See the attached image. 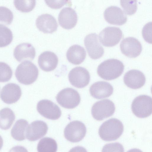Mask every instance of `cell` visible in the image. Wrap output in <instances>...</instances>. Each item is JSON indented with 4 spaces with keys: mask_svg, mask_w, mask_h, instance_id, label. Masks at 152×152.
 I'll return each instance as SVG.
<instances>
[{
    "mask_svg": "<svg viewBox=\"0 0 152 152\" xmlns=\"http://www.w3.org/2000/svg\"><path fill=\"white\" fill-rule=\"evenodd\" d=\"M124 69L123 63L116 59H110L101 63L98 66L97 73L102 79L111 80L119 77Z\"/></svg>",
    "mask_w": 152,
    "mask_h": 152,
    "instance_id": "6da1fadb",
    "label": "cell"
},
{
    "mask_svg": "<svg viewBox=\"0 0 152 152\" xmlns=\"http://www.w3.org/2000/svg\"><path fill=\"white\" fill-rule=\"evenodd\" d=\"M124 129L123 125L121 121L116 118H112L103 123L98 133L102 140L112 141L118 139L122 134Z\"/></svg>",
    "mask_w": 152,
    "mask_h": 152,
    "instance_id": "7a4b0ae2",
    "label": "cell"
},
{
    "mask_svg": "<svg viewBox=\"0 0 152 152\" xmlns=\"http://www.w3.org/2000/svg\"><path fill=\"white\" fill-rule=\"evenodd\" d=\"M15 74L19 82L24 85H29L37 80L39 71L34 64L30 61L26 60L18 65Z\"/></svg>",
    "mask_w": 152,
    "mask_h": 152,
    "instance_id": "3957f363",
    "label": "cell"
},
{
    "mask_svg": "<svg viewBox=\"0 0 152 152\" xmlns=\"http://www.w3.org/2000/svg\"><path fill=\"white\" fill-rule=\"evenodd\" d=\"M152 100L150 96L141 95L137 97L132 104L133 113L137 117L144 118L150 115L152 111Z\"/></svg>",
    "mask_w": 152,
    "mask_h": 152,
    "instance_id": "277c9868",
    "label": "cell"
},
{
    "mask_svg": "<svg viewBox=\"0 0 152 152\" xmlns=\"http://www.w3.org/2000/svg\"><path fill=\"white\" fill-rule=\"evenodd\" d=\"M58 103L62 107L67 109H73L77 106L80 101V97L76 90L69 88L62 90L56 97Z\"/></svg>",
    "mask_w": 152,
    "mask_h": 152,
    "instance_id": "5b68a950",
    "label": "cell"
},
{
    "mask_svg": "<svg viewBox=\"0 0 152 152\" xmlns=\"http://www.w3.org/2000/svg\"><path fill=\"white\" fill-rule=\"evenodd\" d=\"M115 110L113 102L108 99L97 102L93 105L91 113L96 120L101 121L112 115Z\"/></svg>",
    "mask_w": 152,
    "mask_h": 152,
    "instance_id": "8992f818",
    "label": "cell"
},
{
    "mask_svg": "<svg viewBox=\"0 0 152 152\" xmlns=\"http://www.w3.org/2000/svg\"><path fill=\"white\" fill-rule=\"evenodd\" d=\"M86 128L85 124L78 121L70 122L65 127L64 134L65 138L73 142H79L85 137Z\"/></svg>",
    "mask_w": 152,
    "mask_h": 152,
    "instance_id": "52a82bcc",
    "label": "cell"
},
{
    "mask_svg": "<svg viewBox=\"0 0 152 152\" xmlns=\"http://www.w3.org/2000/svg\"><path fill=\"white\" fill-rule=\"evenodd\" d=\"M122 37V32L119 28L108 26L104 28L99 33V39L103 46L113 47L118 43Z\"/></svg>",
    "mask_w": 152,
    "mask_h": 152,
    "instance_id": "ba28073f",
    "label": "cell"
},
{
    "mask_svg": "<svg viewBox=\"0 0 152 152\" xmlns=\"http://www.w3.org/2000/svg\"><path fill=\"white\" fill-rule=\"evenodd\" d=\"M88 71L85 68L80 66L72 69L68 75V78L71 84L78 88H82L88 84L90 80Z\"/></svg>",
    "mask_w": 152,
    "mask_h": 152,
    "instance_id": "9c48e42d",
    "label": "cell"
},
{
    "mask_svg": "<svg viewBox=\"0 0 152 152\" xmlns=\"http://www.w3.org/2000/svg\"><path fill=\"white\" fill-rule=\"evenodd\" d=\"M37 110L42 116L52 120L58 119L61 114L59 107L51 101L47 99L39 101L37 104Z\"/></svg>",
    "mask_w": 152,
    "mask_h": 152,
    "instance_id": "30bf717a",
    "label": "cell"
},
{
    "mask_svg": "<svg viewBox=\"0 0 152 152\" xmlns=\"http://www.w3.org/2000/svg\"><path fill=\"white\" fill-rule=\"evenodd\" d=\"M84 43L89 56L92 59H96L101 57L104 53V49L99 42L98 35L95 33L86 35Z\"/></svg>",
    "mask_w": 152,
    "mask_h": 152,
    "instance_id": "8fae6325",
    "label": "cell"
},
{
    "mask_svg": "<svg viewBox=\"0 0 152 152\" xmlns=\"http://www.w3.org/2000/svg\"><path fill=\"white\" fill-rule=\"evenodd\" d=\"M120 48L123 54L131 58H134L139 56L142 50L140 41L132 37L123 39L120 43Z\"/></svg>",
    "mask_w": 152,
    "mask_h": 152,
    "instance_id": "7c38bea8",
    "label": "cell"
},
{
    "mask_svg": "<svg viewBox=\"0 0 152 152\" xmlns=\"http://www.w3.org/2000/svg\"><path fill=\"white\" fill-rule=\"evenodd\" d=\"M48 127L44 121L37 120L28 126L26 132V137L29 140L36 141L44 136L47 133Z\"/></svg>",
    "mask_w": 152,
    "mask_h": 152,
    "instance_id": "4fadbf2b",
    "label": "cell"
},
{
    "mask_svg": "<svg viewBox=\"0 0 152 152\" xmlns=\"http://www.w3.org/2000/svg\"><path fill=\"white\" fill-rule=\"evenodd\" d=\"M21 90L17 84L10 83L5 85L2 88L0 94L2 100L7 104L16 102L20 98Z\"/></svg>",
    "mask_w": 152,
    "mask_h": 152,
    "instance_id": "5bb4252c",
    "label": "cell"
},
{
    "mask_svg": "<svg viewBox=\"0 0 152 152\" xmlns=\"http://www.w3.org/2000/svg\"><path fill=\"white\" fill-rule=\"evenodd\" d=\"M105 20L109 23L117 25H122L127 20L124 12L120 7L111 6L107 8L104 12Z\"/></svg>",
    "mask_w": 152,
    "mask_h": 152,
    "instance_id": "9a60e30c",
    "label": "cell"
},
{
    "mask_svg": "<svg viewBox=\"0 0 152 152\" xmlns=\"http://www.w3.org/2000/svg\"><path fill=\"white\" fill-rule=\"evenodd\" d=\"M58 21L62 28L71 29L76 24L77 21V14L75 11L71 7H64L59 14Z\"/></svg>",
    "mask_w": 152,
    "mask_h": 152,
    "instance_id": "2e32d148",
    "label": "cell"
},
{
    "mask_svg": "<svg viewBox=\"0 0 152 152\" xmlns=\"http://www.w3.org/2000/svg\"><path fill=\"white\" fill-rule=\"evenodd\" d=\"M36 24L38 29L45 33H52L57 30L58 24L55 18L48 14H42L37 18Z\"/></svg>",
    "mask_w": 152,
    "mask_h": 152,
    "instance_id": "e0dca14e",
    "label": "cell"
},
{
    "mask_svg": "<svg viewBox=\"0 0 152 152\" xmlns=\"http://www.w3.org/2000/svg\"><path fill=\"white\" fill-rule=\"evenodd\" d=\"M124 80L127 87L133 89H137L144 85L146 78L141 71L132 69L126 73L124 77Z\"/></svg>",
    "mask_w": 152,
    "mask_h": 152,
    "instance_id": "ac0fdd59",
    "label": "cell"
},
{
    "mask_svg": "<svg viewBox=\"0 0 152 152\" xmlns=\"http://www.w3.org/2000/svg\"><path fill=\"white\" fill-rule=\"evenodd\" d=\"M113 91L112 85L104 81H99L94 83L91 86L89 89L91 95L98 99L109 97L113 94Z\"/></svg>",
    "mask_w": 152,
    "mask_h": 152,
    "instance_id": "d6986e66",
    "label": "cell"
},
{
    "mask_svg": "<svg viewBox=\"0 0 152 152\" xmlns=\"http://www.w3.org/2000/svg\"><path fill=\"white\" fill-rule=\"evenodd\" d=\"M40 68L45 72L54 70L58 64V58L57 55L50 51H45L39 56L38 60Z\"/></svg>",
    "mask_w": 152,
    "mask_h": 152,
    "instance_id": "ffe728a7",
    "label": "cell"
},
{
    "mask_svg": "<svg viewBox=\"0 0 152 152\" xmlns=\"http://www.w3.org/2000/svg\"><path fill=\"white\" fill-rule=\"evenodd\" d=\"M35 55V48L29 43H24L18 45L14 51L15 58L20 62L27 60H32Z\"/></svg>",
    "mask_w": 152,
    "mask_h": 152,
    "instance_id": "44dd1931",
    "label": "cell"
},
{
    "mask_svg": "<svg viewBox=\"0 0 152 152\" xmlns=\"http://www.w3.org/2000/svg\"><path fill=\"white\" fill-rule=\"evenodd\" d=\"M86 51L83 47L78 45L70 47L66 53L68 60L71 63L78 65L83 62L86 58Z\"/></svg>",
    "mask_w": 152,
    "mask_h": 152,
    "instance_id": "7402d4cb",
    "label": "cell"
},
{
    "mask_svg": "<svg viewBox=\"0 0 152 152\" xmlns=\"http://www.w3.org/2000/svg\"><path fill=\"white\" fill-rule=\"evenodd\" d=\"M28 126L27 121L23 119L17 120L12 127L11 132L12 137L18 141L24 140L26 129Z\"/></svg>",
    "mask_w": 152,
    "mask_h": 152,
    "instance_id": "603a6c76",
    "label": "cell"
},
{
    "mask_svg": "<svg viewBox=\"0 0 152 152\" xmlns=\"http://www.w3.org/2000/svg\"><path fill=\"white\" fill-rule=\"evenodd\" d=\"M15 119L13 112L10 108H4L0 110V128L7 130L10 128Z\"/></svg>",
    "mask_w": 152,
    "mask_h": 152,
    "instance_id": "cb8c5ba5",
    "label": "cell"
},
{
    "mask_svg": "<svg viewBox=\"0 0 152 152\" xmlns=\"http://www.w3.org/2000/svg\"><path fill=\"white\" fill-rule=\"evenodd\" d=\"M37 149L38 152H56L57 144L54 139L45 137L39 141Z\"/></svg>",
    "mask_w": 152,
    "mask_h": 152,
    "instance_id": "d4e9b609",
    "label": "cell"
},
{
    "mask_svg": "<svg viewBox=\"0 0 152 152\" xmlns=\"http://www.w3.org/2000/svg\"><path fill=\"white\" fill-rule=\"evenodd\" d=\"M12 39L11 30L6 26L0 24V47L7 46L10 43Z\"/></svg>",
    "mask_w": 152,
    "mask_h": 152,
    "instance_id": "484cf974",
    "label": "cell"
},
{
    "mask_svg": "<svg viewBox=\"0 0 152 152\" xmlns=\"http://www.w3.org/2000/svg\"><path fill=\"white\" fill-rule=\"evenodd\" d=\"M14 4L18 10L21 12H27L33 9L36 5V1L14 0Z\"/></svg>",
    "mask_w": 152,
    "mask_h": 152,
    "instance_id": "4316f807",
    "label": "cell"
},
{
    "mask_svg": "<svg viewBox=\"0 0 152 152\" xmlns=\"http://www.w3.org/2000/svg\"><path fill=\"white\" fill-rule=\"evenodd\" d=\"M12 71L10 66L6 63L0 62V82L9 81L11 78Z\"/></svg>",
    "mask_w": 152,
    "mask_h": 152,
    "instance_id": "83f0119b",
    "label": "cell"
},
{
    "mask_svg": "<svg viewBox=\"0 0 152 152\" xmlns=\"http://www.w3.org/2000/svg\"><path fill=\"white\" fill-rule=\"evenodd\" d=\"M13 18L12 12L8 8L0 6V24L9 25Z\"/></svg>",
    "mask_w": 152,
    "mask_h": 152,
    "instance_id": "f1b7e54d",
    "label": "cell"
},
{
    "mask_svg": "<svg viewBox=\"0 0 152 152\" xmlns=\"http://www.w3.org/2000/svg\"><path fill=\"white\" fill-rule=\"evenodd\" d=\"M120 3L124 12L127 15L134 14L137 10V1L121 0Z\"/></svg>",
    "mask_w": 152,
    "mask_h": 152,
    "instance_id": "f546056e",
    "label": "cell"
},
{
    "mask_svg": "<svg viewBox=\"0 0 152 152\" xmlns=\"http://www.w3.org/2000/svg\"><path fill=\"white\" fill-rule=\"evenodd\" d=\"M102 152H124V149L121 143L115 142L105 145Z\"/></svg>",
    "mask_w": 152,
    "mask_h": 152,
    "instance_id": "4dcf8cb0",
    "label": "cell"
},
{
    "mask_svg": "<svg viewBox=\"0 0 152 152\" xmlns=\"http://www.w3.org/2000/svg\"><path fill=\"white\" fill-rule=\"evenodd\" d=\"M151 22H148L143 27L142 31L143 37L145 40L151 44Z\"/></svg>",
    "mask_w": 152,
    "mask_h": 152,
    "instance_id": "1f68e13d",
    "label": "cell"
},
{
    "mask_svg": "<svg viewBox=\"0 0 152 152\" xmlns=\"http://www.w3.org/2000/svg\"><path fill=\"white\" fill-rule=\"evenodd\" d=\"M69 1H45V3L50 8L53 9H59L64 4L67 3Z\"/></svg>",
    "mask_w": 152,
    "mask_h": 152,
    "instance_id": "d6a6232c",
    "label": "cell"
},
{
    "mask_svg": "<svg viewBox=\"0 0 152 152\" xmlns=\"http://www.w3.org/2000/svg\"><path fill=\"white\" fill-rule=\"evenodd\" d=\"M9 152H28L25 147L21 146H16L12 148Z\"/></svg>",
    "mask_w": 152,
    "mask_h": 152,
    "instance_id": "836d02e7",
    "label": "cell"
},
{
    "mask_svg": "<svg viewBox=\"0 0 152 152\" xmlns=\"http://www.w3.org/2000/svg\"><path fill=\"white\" fill-rule=\"evenodd\" d=\"M69 152H87V151L84 147L77 146L72 148Z\"/></svg>",
    "mask_w": 152,
    "mask_h": 152,
    "instance_id": "e575fe53",
    "label": "cell"
},
{
    "mask_svg": "<svg viewBox=\"0 0 152 152\" xmlns=\"http://www.w3.org/2000/svg\"><path fill=\"white\" fill-rule=\"evenodd\" d=\"M127 152H142V151L139 149L133 148L129 150Z\"/></svg>",
    "mask_w": 152,
    "mask_h": 152,
    "instance_id": "d590c367",
    "label": "cell"
},
{
    "mask_svg": "<svg viewBox=\"0 0 152 152\" xmlns=\"http://www.w3.org/2000/svg\"><path fill=\"white\" fill-rule=\"evenodd\" d=\"M3 140L1 137L0 135V150L1 149L3 145Z\"/></svg>",
    "mask_w": 152,
    "mask_h": 152,
    "instance_id": "8d00e7d4",
    "label": "cell"
},
{
    "mask_svg": "<svg viewBox=\"0 0 152 152\" xmlns=\"http://www.w3.org/2000/svg\"></svg>",
    "mask_w": 152,
    "mask_h": 152,
    "instance_id": "74e56055",
    "label": "cell"
}]
</instances>
